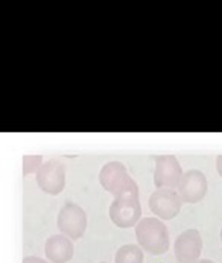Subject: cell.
I'll list each match as a JSON object with an SVG mask.
<instances>
[{
  "mask_svg": "<svg viewBox=\"0 0 222 263\" xmlns=\"http://www.w3.org/2000/svg\"><path fill=\"white\" fill-rule=\"evenodd\" d=\"M137 245L152 256L166 254L171 247L169 231L158 218H142L136 226Z\"/></svg>",
  "mask_w": 222,
  "mask_h": 263,
  "instance_id": "cell-1",
  "label": "cell"
},
{
  "mask_svg": "<svg viewBox=\"0 0 222 263\" xmlns=\"http://www.w3.org/2000/svg\"><path fill=\"white\" fill-rule=\"evenodd\" d=\"M99 183L114 198L125 195H139V186L130 177L126 167L119 161L107 163L99 174Z\"/></svg>",
  "mask_w": 222,
  "mask_h": 263,
  "instance_id": "cell-2",
  "label": "cell"
},
{
  "mask_svg": "<svg viewBox=\"0 0 222 263\" xmlns=\"http://www.w3.org/2000/svg\"><path fill=\"white\" fill-rule=\"evenodd\" d=\"M108 215L111 222L119 228L136 227L142 219V205L139 195H125L114 198Z\"/></svg>",
  "mask_w": 222,
  "mask_h": 263,
  "instance_id": "cell-3",
  "label": "cell"
},
{
  "mask_svg": "<svg viewBox=\"0 0 222 263\" xmlns=\"http://www.w3.org/2000/svg\"><path fill=\"white\" fill-rule=\"evenodd\" d=\"M57 226L61 234L67 236L72 240H79L87 230L88 218L82 207L75 202H66L58 213Z\"/></svg>",
  "mask_w": 222,
  "mask_h": 263,
  "instance_id": "cell-4",
  "label": "cell"
},
{
  "mask_svg": "<svg viewBox=\"0 0 222 263\" xmlns=\"http://www.w3.org/2000/svg\"><path fill=\"white\" fill-rule=\"evenodd\" d=\"M151 212L161 221H171L178 216L183 201L174 189H157L148 201Z\"/></svg>",
  "mask_w": 222,
  "mask_h": 263,
  "instance_id": "cell-5",
  "label": "cell"
},
{
  "mask_svg": "<svg viewBox=\"0 0 222 263\" xmlns=\"http://www.w3.org/2000/svg\"><path fill=\"white\" fill-rule=\"evenodd\" d=\"M38 187L49 195H60L66 187V164L60 160H47L37 174Z\"/></svg>",
  "mask_w": 222,
  "mask_h": 263,
  "instance_id": "cell-6",
  "label": "cell"
},
{
  "mask_svg": "<svg viewBox=\"0 0 222 263\" xmlns=\"http://www.w3.org/2000/svg\"><path fill=\"white\" fill-rule=\"evenodd\" d=\"M183 169L177 157L174 155H158L155 157V171H154V184L157 189L178 187Z\"/></svg>",
  "mask_w": 222,
  "mask_h": 263,
  "instance_id": "cell-7",
  "label": "cell"
},
{
  "mask_svg": "<svg viewBox=\"0 0 222 263\" xmlns=\"http://www.w3.org/2000/svg\"><path fill=\"white\" fill-rule=\"evenodd\" d=\"M207 189H209L207 177L201 171L192 169V171H187L186 174H183L177 192L183 202L196 204L204 199Z\"/></svg>",
  "mask_w": 222,
  "mask_h": 263,
  "instance_id": "cell-8",
  "label": "cell"
},
{
  "mask_svg": "<svg viewBox=\"0 0 222 263\" xmlns=\"http://www.w3.org/2000/svg\"><path fill=\"white\" fill-rule=\"evenodd\" d=\"M175 259L180 263H196L202 253V237L195 228L183 231L174 243Z\"/></svg>",
  "mask_w": 222,
  "mask_h": 263,
  "instance_id": "cell-9",
  "label": "cell"
},
{
  "mask_svg": "<svg viewBox=\"0 0 222 263\" xmlns=\"http://www.w3.org/2000/svg\"><path fill=\"white\" fill-rule=\"evenodd\" d=\"M44 254L50 263H67L75 254L73 240L64 234H53L44 243Z\"/></svg>",
  "mask_w": 222,
  "mask_h": 263,
  "instance_id": "cell-10",
  "label": "cell"
},
{
  "mask_svg": "<svg viewBox=\"0 0 222 263\" xmlns=\"http://www.w3.org/2000/svg\"><path fill=\"white\" fill-rule=\"evenodd\" d=\"M143 250L139 245L128 243L117 250L114 256V263H143Z\"/></svg>",
  "mask_w": 222,
  "mask_h": 263,
  "instance_id": "cell-11",
  "label": "cell"
},
{
  "mask_svg": "<svg viewBox=\"0 0 222 263\" xmlns=\"http://www.w3.org/2000/svg\"><path fill=\"white\" fill-rule=\"evenodd\" d=\"M41 166H43L41 155H25L23 157V174L25 175L37 174Z\"/></svg>",
  "mask_w": 222,
  "mask_h": 263,
  "instance_id": "cell-12",
  "label": "cell"
},
{
  "mask_svg": "<svg viewBox=\"0 0 222 263\" xmlns=\"http://www.w3.org/2000/svg\"><path fill=\"white\" fill-rule=\"evenodd\" d=\"M23 263H49V262H46L44 259L37 257V256H26V257L23 259Z\"/></svg>",
  "mask_w": 222,
  "mask_h": 263,
  "instance_id": "cell-13",
  "label": "cell"
},
{
  "mask_svg": "<svg viewBox=\"0 0 222 263\" xmlns=\"http://www.w3.org/2000/svg\"><path fill=\"white\" fill-rule=\"evenodd\" d=\"M216 169H218V174L222 177V155L216 158Z\"/></svg>",
  "mask_w": 222,
  "mask_h": 263,
  "instance_id": "cell-14",
  "label": "cell"
},
{
  "mask_svg": "<svg viewBox=\"0 0 222 263\" xmlns=\"http://www.w3.org/2000/svg\"><path fill=\"white\" fill-rule=\"evenodd\" d=\"M219 236H221V242H222V228H221V233H219Z\"/></svg>",
  "mask_w": 222,
  "mask_h": 263,
  "instance_id": "cell-15",
  "label": "cell"
},
{
  "mask_svg": "<svg viewBox=\"0 0 222 263\" xmlns=\"http://www.w3.org/2000/svg\"><path fill=\"white\" fill-rule=\"evenodd\" d=\"M101 263H107V262H101Z\"/></svg>",
  "mask_w": 222,
  "mask_h": 263,
  "instance_id": "cell-16",
  "label": "cell"
}]
</instances>
